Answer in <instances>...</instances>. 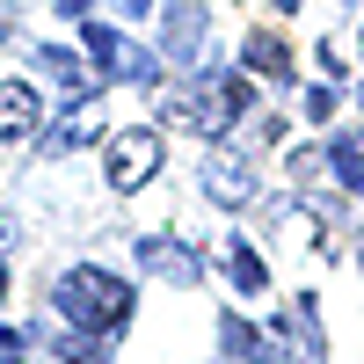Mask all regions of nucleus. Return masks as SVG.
Segmentation results:
<instances>
[{
  "instance_id": "5",
  "label": "nucleus",
  "mask_w": 364,
  "mask_h": 364,
  "mask_svg": "<svg viewBox=\"0 0 364 364\" xmlns=\"http://www.w3.org/2000/svg\"><path fill=\"white\" fill-rule=\"evenodd\" d=\"M204 190L219 197V204H248V197H255V175L240 168V161H226V154H219V161L204 168Z\"/></svg>"
},
{
  "instance_id": "6",
  "label": "nucleus",
  "mask_w": 364,
  "mask_h": 364,
  "mask_svg": "<svg viewBox=\"0 0 364 364\" xmlns=\"http://www.w3.org/2000/svg\"><path fill=\"white\" fill-rule=\"evenodd\" d=\"M328 161H336V175L350 182V190H364V139H336V154H328Z\"/></svg>"
},
{
  "instance_id": "2",
  "label": "nucleus",
  "mask_w": 364,
  "mask_h": 364,
  "mask_svg": "<svg viewBox=\"0 0 364 364\" xmlns=\"http://www.w3.org/2000/svg\"><path fill=\"white\" fill-rule=\"evenodd\" d=\"M190 124H204V132H226L233 117H248V80L240 73H211V80H197L190 87Z\"/></svg>"
},
{
  "instance_id": "3",
  "label": "nucleus",
  "mask_w": 364,
  "mask_h": 364,
  "mask_svg": "<svg viewBox=\"0 0 364 364\" xmlns=\"http://www.w3.org/2000/svg\"><path fill=\"white\" fill-rule=\"evenodd\" d=\"M161 168V132H117L109 139V182L117 190H139Z\"/></svg>"
},
{
  "instance_id": "10",
  "label": "nucleus",
  "mask_w": 364,
  "mask_h": 364,
  "mask_svg": "<svg viewBox=\"0 0 364 364\" xmlns=\"http://www.w3.org/2000/svg\"><path fill=\"white\" fill-rule=\"evenodd\" d=\"M0 364H22V336H15V328L0 336Z\"/></svg>"
},
{
  "instance_id": "11",
  "label": "nucleus",
  "mask_w": 364,
  "mask_h": 364,
  "mask_svg": "<svg viewBox=\"0 0 364 364\" xmlns=\"http://www.w3.org/2000/svg\"><path fill=\"white\" fill-rule=\"evenodd\" d=\"M0 291H8V277H0Z\"/></svg>"
},
{
  "instance_id": "4",
  "label": "nucleus",
  "mask_w": 364,
  "mask_h": 364,
  "mask_svg": "<svg viewBox=\"0 0 364 364\" xmlns=\"http://www.w3.org/2000/svg\"><path fill=\"white\" fill-rule=\"evenodd\" d=\"M29 132H37V87L8 80L0 87V139H29Z\"/></svg>"
},
{
  "instance_id": "9",
  "label": "nucleus",
  "mask_w": 364,
  "mask_h": 364,
  "mask_svg": "<svg viewBox=\"0 0 364 364\" xmlns=\"http://www.w3.org/2000/svg\"><path fill=\"white\" fill-rule=\"evenodd\" d=\"M226 350H233V357H269L262 336H255V328H240V321H226Z\"/></svg>"
},
{
  "instance_id": "1",
  "label": "nucleus",
  "mask_w": 364,
  "mask_h": 364,
  "mask_svg": "<svg viewBox=\"0 0 364 364\" xmlns=\"http://www.w3.org/2000/svg\"><path fill=\"white\" fill-rule=\"evenodd\" d=\"M58 314L80 321V328H124L132 321V284L109 277V269H66L58 277Z\"/></svg>"
},
{
  "instance_id": "7",
  "label": "nucleus",
  "mask_w": 364,
  "mask_h": 364,
  "mask_svg": "<svg viewBox=\"0 0 364 364\" xmlns=\"http://www.w3.org/2000/svg\"><path fill=\"white\" fill-rule=\"evenodd\" d=\"M248 66H255V73H291V58H284L277 37H255V44H248Z\"/></svg>"
},
{
  "instance_id": "8",
  "label": "nucleus",
  "mask_w": 364,
  "mask_h": 364,
  "mask_svg": "<svg viewBox=\"0 0 364 364\" xmlns=\"http://www.w3.org/2000/svg\"><path fill=\"white\" fill-rule=\"evenodd\" d=\"M233 284H240V291H262V284H269V277H262V255L233 248Z\"/></svg>"
}]
</instances>
